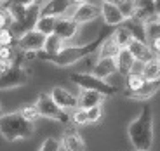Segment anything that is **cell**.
<instances>
[{"label":"cell","instance_id":"cell-16","mask_svg":"<svg viewBox=\"0 0 160 151\" xmlns=\"http://www.w3.org/2000/svg\"><path fill=\"white\" fill-rule=\"evenodd\" d=\"M64 151H85V141L75 129H66L61 139Z\"/></svg>","mask_w":160,"mask_h":151},{"label":"cell","instance_id":"cell-4","mask_svg":"<svg viewBox=\"0 0 160 151\" xmlns=\"http://www.w3.org/2000/svg\"><path fill=\"white\" fill-rule=\"evenodd\" d=\"M72 80L73 84L78 85L80 89H87V90H98L101 94H104L106 97L108 95H115L118 92V89L115 85L108 84L106 80L98 78L96 75L92 73H72Z\"/></svg>","mask_w":160,"mask_h":151},{"label":"cell","instance_id":"cell-30","mask_svg":"<svg viewBox=\"0 0 160 151\" xmlns=\"http://www.w3.org/2000/svg\"><path fill=\"white\" fill-rule=\"evenodd\" d=\"M61 141L54 139V137H49V139H45L44 143H42V146H40V151H59L61 149Z\"/></svg>","mask_w":160,"mask_h":151},{"label":"cell","instance_id":"cell-34","mask_svg":"<svg viewBox=\"0 0 160 151\" xmlns=\"http://www.w3.org/2000/svg\"><path fill=\"white\" fill-rule=\"evenodd\" d=\"M150 47H152L153 54H155V57L160 56V37H155V38H150L148 40Z\"/></svg>","mask_w":160,"mask_h":151},{"label":"cell","instance_id":"cell-26","mask_svg":"<svg viewBox=\"0 0 160 151\" xmlns=\"http://www.w3.org/2000/svg\"><path fill=\"white\" fill-rule=\"evenodd\" d=\"M124 78H125V90H129V92L138 90V89L146 82L144 75H138V73H129V75L124 76Z\"/></svg>","mask_w":160,"mask_h":151},{"label":"cell","instance_id":"cell-36","mask_svg":"<svg viewBox=\"0 0 160 151\" xmlns=\"http://www.w3.org/2000/svg\"><path fill=\"white\" fill-rule=\"evenodd\" d=\"M143 70H144V63H141V61H136V63L132 64L131 73H138V75H143Z\"/></svg>","mask_w":160,"mask_h":151},{"label":"cell","instance_id":"cell-17","mask_svg":"<svg viewBox=\"0 0 160 151\" xmlns=\"http://www.w3.org/2000/svg\"><path fill=\"white\" fill-rule=\"evenodd\" d=\"M63 47H64V40L59 35H56V33H51V35L45 37V44H44V49L38 52V59H44L47 56H54Z\"/></svg>","mask_w":160,"mask_h":151},{"label":"cell","instance_id":"cell-15","mask_svg":"<svg viewBox=\"0 0 160 151\" xmlns=\"http://www.w3.org/2000/svg\"><path fill=\"white\" fill-rule=\"evenodd\" d=\"M127 49L132 52L134 59L141 61V63H148V61H152L153 57H155V54H153V51H152L148 42H141V40L132 38V42L129 44Z\"/></svg>","mask_w":160,"mask_h":151},{"label":"cell","instance_id":"cell-41","mask_svg":"<svg viewBox=\"0 0 160 151\" xmlns=\"http://www.w3.org/2000/svg\"><path fill=\"white\" fill-rule=\"evenodd\" d=\"M136 151H150V149H136Z\"/></svg>","mask_w":160,"mask_h":151},{"label":"cell","instance_id":"cell-29","mask_svg":"<svg viewBox=\"0 0 160 151\" xmlns=\"http://www.w3.org/2000/svg\"><path fill=\"white\" fill-rule=\"evenodd\" d=\"M21 115H23L26 120L33 122V123H35L37 120L42 118V115H40V111H38V108H37L35 104H33V106H24L23 110H21Z\"/></svg>","mask_w":160,"mask_h":151},{"label":"cell","instance_id":"cell-37","mask_svg":"<svg viewBox=\"0 0 160 151\" xmlns=\"http://www.w3.org/2000/svg\"><path fill=\"white\" fill-rule=\"evenodd\" d=\"M155 14L160 17V0H155Z\"/></svg>","mask_w":160,"mask_h":151},{"label":"cell","instance_id":"cell-13","mask_svg":"<svg viewBox=\"0 0 160 151\" xmlns=\"http://www.w3.org/2000/svg\"><path fill=\"white\" fill-rule=\"evenodd\" d=\"M49 94H51L52 99L56 101L58 106L63 108V110H75V108H78V97L73 95L72 92H68L66 89L54 87Z\"/></svg>","mask_w":160,"mask_h":151},{"label":"cell","instance_id":"cell-38","mask_svg":"<svg viewBox=\"0 0 160 151\" xmlns=\"http://www.w3.org/2000/svg\"><path fill=\"white\" fill-rule=\"evenodd\" d=\"M72 2V5H78V4H84V2H87V0H70Z\"/></svg>","mask_w":160,"mask_h":151},{"label":"cell","instance_id":"cell-20","mask_svg":"<svg viewBox=\"0 0 160 151\" xmlns=\"http://www.w3.org/2000/svg\"><path fill=\"white\" fill-rule=\"evenodd\" d=\"M124 26L132 33V37L141 42H148V33H146V23L138 17H129L124 21Z\"/></svg>","mask_w":160,"mask_h":151},{"label":"cell","instance_id":"cell-12","mask_svg":"<svg viewBox=\"0 0 160 151\" xmlns=\"http://www.w3.org/2000/svg\"><path fill=\"white\" fill-rule=\"evenodd\" d=\"M68 9H72L70 0H45L40 5V16H51V17H61L64 16Z\"/></svg>","mask_w":160,"mask_h":151},{"label":"cell","instance_id":"cell-31","mask_svg":"<svg viewBox=\"0 0 160 151\" xmlns=\"http://www.w3.org/2000/svg\"><path fill=\"white\" fill-rule=\"evenodd\" d=\"M11 24H12L11 12H9V9L5 7V5H2V7H0V30H2V28H9Z\"/></svg>","mask_w":160,"mask_h":151},{"label":"cell","instance_id":"cell-27","mask_svg":"<svg viewBox=\"0 0 160 151\" xmlns=\"http://www.w3.org/2000/svg\"><path fill=\"white\" fill-rule=\"evenodd\" d=\"M70 118H72V122L75 123V125H87L89 123L87 110H84V108H80V106L73 110V113L70 115Z\"/></svg>","mask_w":160,"mask_h":151},{"label":"cell","instance_id":"cell-7","mask_svg":"<svg viewBox=\"0 0 160 151\" xmlns=\"http://www.w3.org/2000/svg\"><path fill=\"white\" fill-rule=\"evenodd\" d=\"M45 37L44 33H40L38 30H28L24 32L23 35L18 37V42H16V47L18 51H23V52H40L44 49L45 44Z\"/></svg>","mask_w":160,"mask_h":151},{"label":"cell","instance_id":"cell-24","mask_svg":"<svg viewBox=\"0 0 160 151\" xmlns=\"http://www.w3.org/2000/svg\"><path fill=\"white\" fill-rule=\"evenodd\" d=\"M56 19L58 17L40 16L38 21H37V24H35V30H38V32L44 33V35H51V33H54V30H56Z\"/></svg>","mask_w":160,"mask_h":151},{"label":"cell","instance_id":"cell-19","mask_svg":"<svg viewBox=\"0 0 160 151\" xmlns=\"http://www.w3.org/2000/svg\"><path fill=\"white\" fill-rule=\"evenodd\" d=\"M115 61H117V68H118V73L122 76H127L132 70V64L136 63L134 56H132V52L129 51L127 47L125 49H120L118 54L115 56Z\"/></svg>","mask_w":160,"mask_h":151},{"label":"cell","instance_id":"cell-21","mask_svg":"<svg viewBox=\"0 0 160 151\" xmlns=\"http://www.w3.org/2000/svg\"><path fill=\"white\" fill-rule=\"evenodd\" d=\"M136 2V14L134 17L141 21H146L155 16V0H134Z\"/></svg>","mask_w":160,"mask_h":151},{"label":"cell","instance_id":"cell-40","mask_svg":"<svg viewBox=\"0 0 160 151\" xmlns=\"http://www.w3.org/2000/svg\"><path fill=\"white\" fill-rule=\"evenodd\" d=\"M112 2H115V4H120V2H122V0H112Z\"/></svg>","mask_w":160,"mask_h":151},{"label":"cell","instance_id":"cell-6","mask_svg":"<svg viewBox=\"0 0 160 151\" xmlns=\"http://www.w3.org/2000/svg\"><path fill=\"white\" fill-rule=\"evenodd\" d=\"M30 80V70L23 64H14L7 73L0 75V90H9L21 85L28 84Z\"/></svg>","mask_w":160,"mask_h":151},{"label":"cell","instance_id":"cell-10","mask_svg":"<svg viewBox=\"0 0 160 151\" xmlns=\"http://www.w3.org/2000/svg\"><path fill=\"white\" fill-rule=\"evenodd\" d=\"M78 28H80V24L72 17V14H70V16L64 14V16H61L56 19V30H54V33L59 35L61 38L66 42V40H72L73 37L78 33Z\"/></svg>","mask_w":160,"mask_h":151},{"label":"cell","instance_id":"cell-35","mask_svg":"<svg viewBox=\"0 0 160 151\" xmlns=\"http://www.w3.org/2000/svg\"><path fill=\"white\" fill-rule=\"evenodd\" d=\"M14 61H7V59H0V75H4V73H7L9 70H11L12 66H14Z\"/></svg>","mask_w":160,"mask_h":151},{"label":"cell","instance_id":"cell-9","mask_svg":"<svg viewBox=\"0 0 160 151\" xmlns=\"http://www.w3.org/2000/svg\"><path fill=\"white\" fill-rule=\"evenodd\" d=\"M101 17H103V23L108 28H117L120 24H124V21H125L118 4H115L112 0L101 2Z\"/></svg>","mask_w":160,"mask_h":151},{"label":"cell","instance_id":"cell-42","mask_svg":"<svg viewBox=\"0 0 160 151\" xmlns=\"http://www.w3.org/2000/svg\"><path fill=\"white\" fill-rule=\"evenodd\" d=\"M101 2H106V0H99V4H101Z\"/></svg>","mask_w":160,"mask_h":151},{"label":"cell","instance_id":"cell-5","mask_svg":"<svg viewBox=\"0 0 160 151\" xmlns=\"http://www.w3.org/2000/svg\"><path fill=\"white\" fill-rule=\"evenodd\" d=\"M35 106L38 108L40 115H42V118H49V120H56V122H70V115L66 113V110H63V108H59L56 104V101L51 97V94H47V92H42V94H38V97H37L35 101Z\"/></svg>","mask_w":160,"mask_h":151},{"label":"cell","instance_id":"cell-33","mask_svg":"<svg viewBox=\"0 0 160 151\" xmlns=\"http://www.w3.org/2000/svg\"><path fill=\"white\" fill-rule=\"evenodd\" d=\"M87 116H89V123H96L101 120V116H103V108L99 106H92L87 110Z\"/></svg>","mask_w":160,"mask_h":151},{"label":"cell","instance_id":"cell-23","mask_svg":"<svg viewBox=\"0 0 160 151\" xmlns=\"http://www.w3.org/2000/svg\"><path fill=\"white\" fill-rule=\"evenodd\" d=\"M118 51H120V47L115 44V40L110 35L103 40V44L98 49V59H99V57H115L117 54H118Z\"/></svg>","mask_w":160,"mask_h":151},{"label":"cell","instance_id":"cell-3","mask_svg":"<svg viewBox=\"0 0 160 151\" xmlns=\"http://www.w3.org/2000/svg\"><path fill=\"white\" fill-rule=\"evenodd\" d=\"M35 132V123L26 120L21 111H12L0 115V134L5 141L14 143L19 139H28Z\"/></svg>","mask_w":160,"mask_h":151},{"label":"cell","instance_id":"cell-14","mask_svg":"<svg viewBox=\"0 0 160 151\" xmlns=\"http://www.w3.org/2000/svg\"><path fill=\"white\" fill-rule=\"evenodd\" d=\"M91 73H92V75H96L98 78H103V80H106L108 76L118 73L115 57H99L98 63L94 64V68H92Z\"/></svg>","mask_w":160,"mask_h":151},{"label":"cell","instance_id":"cell-25","mask_svg":"<svg viewBox=\"0 0 160 151\" xmlns=\"http://www.w3.org/2000/svg\"><path fill=\"white\" fill-rule=\"evenodd\" d=\"M143 75L146 80H160V59L158 57H153L152 61L144 63Z\"/></svg>","mask_w":160,"mask_h":151},{"label":"cell","instance_id":"cell-8","mask_svg":"<svg viewBox=\"0 0 160 151\" xmlns=\"http://www.w3.org/2000/svg\"><path fill=\"white\" fill-rule=\"evenodd\" d=\"M101 16V4H94V2H84V4L75 5L72 12V17L78 24H87L91 21L98 19Z\"/></svg>","mask_w":160,"mask_h":151},{"label":"cell","instance_id":"cell-28","mask_svg":"<svg viewBox=\"0 0 160 151\" xmlns=\"http://www.w3.org/2000/svg\"><path fill=\"white\" fill-rule=\"evenodd\" d=\"M118 7H120V11H122L125 19L134 17V14H136V2L134 0H122L118 4Z\"/></svg>","mask_w":160,"mask_h":151},{"label":"cell","instance_id":"cell-43","mask_svg":"<svg viewBox=\"0 0 160 151\" xmlns=\"http://www.w3.org/2000/svg\"><path fill=\"white\" fill-rule=\"evenodd\" d=\"M37 2H40V0H37Z\"/></svg>","mask_w":160,"mask_h":151},{"label":"cell","instance_id":"cell-1","mask_svg":"<svg viewBox=\"0 0 160 151\" xmlns=\"http://www.w3.org/2000/svg\"><path fill=\"white\" fill-rule=\"evenodd\" d=\"M112 33H104V30H101L98 33V37L87 44H82V45H64L58 54L54 56H47L44 57L42 61H47V63L54 64V66H59V68H68V66H73L75 63L82 61L84 57L91 56L94 52H98L99 45L103 44V40L106 37H110Z\"/></svg>","mask_w":160,"mask_h":151},{"label":"cell","instance_id":"cell-11","mask_svg":"<svg viewBox=\"0 0 160 151\" xmlns=\"http://www.w3.org/2000/svg\"><path fill=\"white\" fill-rule=\"evenodd\" d=\"M160 90V80H146L143 85H141L138 90H124V95L127 99H134V101H146L150 97L157 94Z\"/></svg>","mask_w":160,"mask_h":151},{"label":"cell","instance_id":"cell-32","mask_svg":"<svg viewBox=\"0 0 160 151\" xmlns=\"http://www.w3.org/2000/svg\"><path fill=\"white\" fill-rule=\"evenodd\" d=\"M14 57H16V49H14V45H0V59L14 61Z\"/></svg>","mask_w":160,"mask_h":151},{"label":"cell","instance_id":"cell-22","mask_svg":"<svg viewBox=\"0 0 160 151\" xmlns=\"http://www.w3.org/2000/svg\"><path fill=\"white\" fill-rule=\"evenodd\" d=\"M112 38L115 40V44L118 45L120 49H125V47H129V44L132 42V38H134V37H132V33L125 28L124 24H120V26L113 28Z\"/></svg>","mask_w":160,"mask_h":151},{"label":"cell","instance_id":"cell-39","mask_svg":"<svg viewBox=\"0 0 160 151\" xmlns=\"http://www.w3.org/2000/svg\"><path fill=\"white\" fill-rule=\"evenodd\" d=\"M9 2H11V0H0V7H2V5H7Z\"/></svg>","mask_w":160,"mask_h":151},{"label":"cell","instance_id":"cell-18","mask_svg":"<svg viewBox=\"0 0 160 151\" xmlns=\"http://www.w3.org/2000/svg\"><path fill=\"white\" fill-rule=\"evenodd\" d=\"M104 97H106V95L98 92V90L82 89V92H80V95H78V106L84 108V110H89V108H92V106H99V104H103Z\"/></svg>","mask_w":160,"mask_h":151},{"label":"cell","instance_id":"cell-2","mask_svg":"<svg viewBox=\"0 0 160 151\" xmlns=\"http://www.w3.org/2000/svg\"><path fill=\"white\" fill-rule=\"evenodd\" d=\"M127 134L136 149H150L153 144V113L148 104L141 108V113L129 123Z\"/></svg>","mask_w":160,"mask_h":151}]
</instances>
